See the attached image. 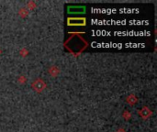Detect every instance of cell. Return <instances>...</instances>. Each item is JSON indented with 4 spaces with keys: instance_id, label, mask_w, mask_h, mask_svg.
<instances>
[{
    "instance_id": "1",
    "label": "cell",
    "mask_w": 157,
    "mask_h": 132,
    "mask_svg": "<svg viewBox=\"0 0 157 132\" xmlns=\"http://www.w3.org/2000/svg\"><path fill=\"white\" fill-rule=\"evenodd\" d=\"M34 90H36L37 92H42L45 88V84L42 79H37L35 80L34 83L31 84Z\"/></svg>"
},
{
    "instance_id": "2",
    "label": "cell",
    "mask_w": 157,
    "mask_h": 132,
    "mask_svg": "<svg viewBox=\"0 0 157 132\" xmlns=\"http://www.w3.org/2000/svg\"><path fill=\"white\" fill-rule=\"evenodd\" d=\"M140 115H141V117H143V118H147L150 115H151V111L148 109L147 107H144L143 109H142L140 111Z\"/></svg>"
},
{
    "instance_id": "3",
    "label": "cell",
    "mask_w": 157,
    "mask_h": 132,
    "mask_svg": "<svg viewBox=\"0 0 157 132\" xmlns=\"http://www.w3.org/2000/svg\"><path fill=\"white\" fill-rule=\"evenodd\" d=\"M127 101L129 102L131 105H133V104H134V103L136 102V98H135V97L133 96L132 95H131L129 97V98H127Z\"/></svg>"
},
{
    "instance_id": "4",
    "label": "cell",
    "mask_w": 157,
    "mask_h": 132,
    "mask_svg": "<svg viewBox=\"0 0 157 132\" xmlns=\"http://www.w3.org/2000/svg\"><path fill=\"white\" fill-rule=\"evenodd\" d=\"M117 132H126V131H125L124 129H119V130H118Z\"/></svg>"
}]
</instances>
